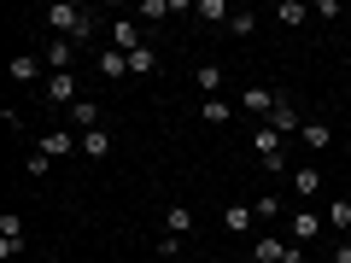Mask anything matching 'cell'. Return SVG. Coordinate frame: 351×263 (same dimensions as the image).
Masks as SVG:
<instances>
[{"instance_id":"obj_1","label":"cell","mask_w":351,"mask_h":263,"mask_svg":"<svg viewBox=\"0 0 351 263\" xmlns=\"http://www.w3.org/2000/svg\"><path fill=\"white\" fill-rule=\"evenodd\" d=\"M94 12H88V6H76V0H53L47 6V36H64V41H76V47H82V41H94Z\"/></svg>"},{"instance_id":"obj_2","label":"cell","mask_w":351,"mask_h":263,"mask_svg":"<svg viewBox=\"0 0 351 263\" xmlns=\"http://www.w3.org/2000/svg\"><path fill=\"white\" fill-rule=\"evenodd\" d=\"M252 152H258V170H269V175H287L293 170V164H287V135H276L269 123L252 135Z\"/></svg>"},{"instance_id":"obj_3","label":"cell","mask_w":351,"mask_h":263,"mask_svg":"<svg viewBox=\"0 0 351 263\" xmlns=\"http://www.w3.org/2000/svg\"><path fill=\"white\" fill-rule=\"evenodd\" d=\"M252 263H304V251L293 246L287 234H258L252 240V251H246Z\"/></svg>"},{"instance_id":"obj_4","label":"cell","mask_w":351,"mask_h":263,"mask_svg":"<svg viewBox=\"0 0 351 263\" xmlns=\"http://www.w3.org/2000/svg\"><path fill=\"white\" fill-rule=\"evenodd\" d=\"M287 228H293V246H316V240L328 234V223H322V211H311V205H293L287 211Z\"/></svg>"},{"instance_id":"obj_5","label":"cell","mask_w":351,"mask_h":263,"mask_svg":"<svg viewBox=\"0 0 351 263\" xmlns=\"http://www.w3.org/2000/svg\"><path fill=\"white\" fill-rule=\"evenodd\" d=\"M41 100L59 105V112H71V105L82 100V82H76V71H53L47 82H41Z\"/></svg>"},{"instance_id":"obj_6","label":"cell","mask_w":351,"mask_h":263,"mask_svg":"<svg viewBox=\"0 0 351 263\" xmlns=\"http://www.w3.org/2000/svg\"><path fill=\"white\" fill-rule=\"evenodd\" d=\"M36 152H47V158H82V135H71V129H41L36 135Z\"/></svg>"},{"instance_id":"obj_7","label":"cell","mask_w":351,"mask_h":263,"mask_svg":"<svg viewBox=\"0 0 351 263\" xmlns=\"http://www.w3.org/2000/svg\"><path fill=\"white\" fill-rule=\"evenodd\" d=\"M18 251H24V216H18V211H0V258L12 263Z\"/></svg>"},{"instance_id":"obj_8","label":"cell","mask_w":351,"mask_h":263,"mask_svg":"<svg viewBox=\"0 0 351 263\" xmlns=\"http://www.w3.org/2000/svg\"><path fill=\"white\" fill-rule=\"evenodd\" d=\"M293 199L299 205L322 199V170H316V164H293Z\"/></svg>"},{"instance_id":"obj_9","label":"cell","mask_w":351,"mask_h":263,"mask_svg":"<svg viewBox=\"0 0 351 263\" xmlns=\"http://www.w3.org/2000/svg\"><path fill=\"white\" fill-rule=\"evenodd\" d=\"M199 228V216H193V205H164V240H182V234H193Z\"/></svg>"},{"instance_id":"obj_10","label":"cell","mask_w":351,"mask_h":263,"mask_svg":"<svg viewBox=\"0 0 351 263\" xmlns=\"http://www.w3.org/2000/svg\"><path fill=\"white\" fill-rule=\"evenodd\" d=\"M263 123L276 129V135H299V129H304V117H299V105H293L287 94H281V100H276V112L263 117Z\"/></svg>"},{"instance_id":"obj_11","label":"cell","mask_w":351,"mask_h":263,"mask_svg":"<svg viewBox=\"0 0 351 263\" xmlns=\"http://www.w3.org/2000/svg\"><path fill=\"white\" fill-rule=\"evenodd\" d=\"M64 117H71V129H76V135H88V129H106V105H94V100H76Z\"/></svg>"},{"instance_id":"obj_12","label":"cell","mask_w":351,"mask_h":263,"mask_svg":"<svg viewBox=\"0 0 351 263\" xmlns=\"http://www.w3.org/2000/svg\"><path fill=\"white\" fill-rule=\"evenodd\" d=\"M41 59H47V76H53V71H71V64H76V41H64V36H47Z\"/></svg>"},{"instance_id":"obj_13","label":"cell","mask_w":351,"mask_h":263,"mask_svg":"<svg viewBox=\"0 0 351 263\" xmlns=\"http://www.w3.org/2000/svg\"><path fill=\"white\" fill-rule=\"evenodd\" d=\"M6 71H12V82H47V59L41 53H18Z\"/></svg>"},{"instance_id":"obj_14","label":"cell","mask_w":351,"mask_h":263,"mask_svg":"<svg viewBox=\"0 0 351 263\" xmlns=\"http://www.w3.org/2000/svg\"><path fill=\"white\" fill-rule=\"evenodd\" d=\"M276 100H281L276 88H258V82H252L246 94H240V112H258V117H269V112H276Z\"/></svg>"},{"instance_id":"obj_15","label":"cell","mask_w":351,"mask_h":263,"mask_svg":"<svg viewBox=\"0 0 351 263\" xmlns=\"http://www.w3.org/2000/svg\"><path fill=\"white\" fill-rule=\"evenodd\" d=\"M223 228L228 234H252V228H258V211H252V205H223Z\"/></svg>"},{"instance_id":"obj_16","label":"cell","mask_w":351,"mask_h":263,"mask_svg":"<svg viewBox=\"0 0 351 263\" xmlns=\"http://www.w3.org/2000/svg\"><path fill=\"white\" fill-rule=\"evenodd\" d=\"M112 47H117V53L147 47V41H141V24H135V18H117V24H112Z\"/></svg>"},{"instance_id":"obj_17","label":"cell","mask_w":351,"mask_h":263,"mask_svg":"<svg viewBox=\"0 0 351 263\" xmlns=\"http://www.w3.org/2000/svg\"><path fill=\"white\" fill-rule=\"evenodd\" d=\"M299 140H304V152H328V147H334V129H328V123H316V117H304Z\"/></svg>"},{"instance_id":"obj_18","label":"cell","mask_w":351,"mask_h":263,"mask_svg":"<svg viewBox=\"0 0 351 263\" xmlns=\"http://www.w3.org/2000/svg\"><path fill=\"white\" fill-rule=\"evenodd\" d=\"M94 71H100L106 82H123V76H129V53H117V47H106V53H100V64H94Z\"/></svg>"},{"instance_id":"obj_19","label":"cell","mask_w":351,"mask_h":263,"mask_svg":"<svg viewBox=\"0 0 351 263\" xmlns=\"http://www.w3.org/2000/svg\"><path fill=\"white\" fill-rule=\"evenodd\" d=\"M322 223H328V234H346V228H351V199H328L322 205Z\"/></svg>"},{"instance_id":"obj_20","label":"cell","mask_w":351,"mask_h":263,"mask_svg":"<svg viewBox=\"0 0 351 263\" xmlns=\"http://www.w3.org/2000/svg\"><path fill=\"white\" fill-rule=\"evenodd\" d=\"M193 18H199V24H223V29H228L234 6H228V0H199V6H193Z\"/></svg>"},{"instance_id":"obj_21","label":"cell","mask_w":351,"mask_h":263,"mask_svg":"<svg viewBox=\"0 0 351 263\" xmlns=\"http://www.w3.org/2000/svg\"><path fill=\"white\" fill-rule=\"evenodd\" d=\"M193 82H199V94H205V100H217V94H223V64H211V59H205L199 71H193Z\"/></svg>"},{"instance_id":"obj_22","label":"cell","mask_w":351,"mask_h":263,"mask_svg":"<svg viewBox=\"0 0 351 263\" xmlns=\"http://www.w3.org/2000/svg\"><path fill=\"white\" fill-rule=\"evenodd\" d=\"M234 112H240V105H228L223 94H217V100H199V117H205V123H211V129H223V123H228V117H234Z\"/></svg>"},{"instance_id":"obj_23","label":"cell","mask_w":351,"mask_h":263,"mask_svg":"<svg viewBox=\"0 0 351 263\" xmlns=\"http://www.w3.org/2000/svg\"><path fill=\"white\" fill-rule=\"evenodd\" d=\"M276 18H281L287 29H304V24H311V6H304V0H281V6H276Z\"/></svg>"},{"instance_id":"obj_24","label":"cell","mask_w":351,"mask_h":263,"mask_svg":"<svg viewBox=\"0 0 351 263\" xmlns=\"http://www.w3.org/2000/svg\"><path fill=\"white\" fill-rule=\"evenodd\" d=\"M112 152V129H88L82 135V158H106Z\"/></svg>"},{"instance_id":"obj_25","label":"cell","mask_w":351,"mask_h":263,"mask_svg":"<svg viewBox=\"0 0 351 263\" xmlns=\"http://www.w3.org/2000/svg\"><path fill=\"white\" fill-rule=\"evenodd\" d=\"M252 211H258V223H276V216H287L293 205H287V199H276V193H263V199H252Z\"/></svg>"},{"instance_id":"obj_26","label":"cell","mask_w":351,"mask_h":263,"mask_svg":"<svg viewBox=\"0 0 351 263\" xmlns=\"http://www.w3.org/2000/svg\"><path fill=\"white\" fill-rule=\"evenodd\" d=\"M129 76H158V53H152V47H135V53H129Z\"/></svg>"},{"instance_id":"obj_27","label":"cell","mask_w":351,"mask_h":263,"mask_svg":"<svg viewBox=\"0 0 351 263\" xmlns=\"http://www.w3.org/2000/svg\"><path fill=\"white\" fill-rule=\"evenodd\" d=\"M228 36L252 41V36H258V12H252V6H246V12H234V18H228Z\"/></svg>"},{"instance_id":"obj_28","label":"cell","mask_w":351,"mask_h":263,"mask_svg":"<svg viewBox=\"0 0 351 263\" xmlns=\"http://www.w3.org/2000/svg\"><path fill=\"white\" fill-rule=\"evenodd\" d=\"M170 12H176V0H141V6H135V18H152V24L170 18Z\"/></svg>"},{"instance_id":"obj_29","label":"cell","mask_w":351,"mask_h":263,"mask_svg":"<svg viewBox=\"0 0 351 263\" xmlns=\"http://www.w3.org/2000/svg\"><path fill=\"white\" fill-rule=\"evenodd\" d=\"M47 170H53V158H47V152H29V158H24V175H29V181H41Z\"/></svg>"},{"instance_id":"obj_30","label":"cell","mask_w":351,"mask_h":263,"mask_svg":"<svg viewBox=\"0 0 351 263\" xmlns=\"http://www.w3.org/2000/svg\"><path fill=\"white\" fill-rule=\"evenodd\" d=\"M158 263H188L182 258V240H158Z\"/></svg>"},{"instance_id":"obj_31","label":"cell","mask_w":351,"mask_h":263,"mask_svg":"<svg viewBox=\"0 0 351 263\" xmlns=\"http://www.w3.org/2000/svg\"><path fill=\"white\" fill-rule=\"evenodd\" d=\"M334 263H351V246H346V240L334 246Z\"/></svg>"},{"instance_id":"obj_32","label":"cell","mask_w":351,"mask_h":263,"mask_svg":"<svg viewBox=\"0 0 351 263\" xmlns=\"http://www.w3.org/2000/svg\"><path fill=\"white\" fill-rule=\"evenodd\" d=\"M246 263H252V258H246Z\"/></svg>"}]
</instances>
